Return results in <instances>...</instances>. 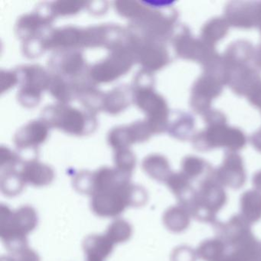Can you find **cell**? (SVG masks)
<instances>
[{
  "instance_id": "603a6c76",
  "label": "cell",
  "mask_w": 261,
  "mask_h": 261,
  "mask_svg": "<svg viewBox=\"0 0 261 261\" xmlns=\"http://www.w3.org/2000/svg\"><path fill=\"white\" fill-rule=\"evenodd\" d=\"M133 141L135 143H144L150 138L152 133L146 120H137L128 125Z\"/></svg>"
},
{
  "instance_id": "5bb4252c",
  "label": "cell",
  "mask_w": 261,
  "mask_h": 261,
  "mask_svg": "<svg viewBox=\"0 0 261 261\" xmlns=\"http://www.w3.org/2000/svg\"><path fill=\"white\" fill-rule=\"evenodd\" d=\"M132 102V87L127 85H118L108 93H105L103 111L111 115H117L125 111Z\"/></svg>"
},
{
  "instance_id": "484cf974",
  "label": "cell",
  "mask_w": 261,
  "mask_h": 261,
  "mask_svg": "<svg viewBox=\"0 0 261 261\" xmlns=\"http://www.w3.org/2000/svg\"><path fill=\"white\" fill-rule=\"evenodd\" d=\"M108 6L109 4L107 1H94V2H87L86 8L91 14L101 16L108 11Z\"/></svg>"
},
{
  "instance_id": "f1b7e54d",
  "label": "cell",
  "mask_w": 261,
  "mask_h": 261,
  "mask_svg": "<svg viewBox=\"0 0 261 261\" xmlns=\"http://www.w3.org/2000/svg\"><path fill=\"white\" fill-rule=\"evenodd\" d=\"M256 261H261V253L260 255H259V256H258L257 259H256Z\"/></svg>"
},
{
  "instance_id": "5b68a950",
  "label": "cell",
  "mask_w": 261,
  "mask_h": 261,
  "mask_svg": "<svg viewBox=\"0 0 261 261\" xmlns=\"http://www.w3.org/2000/svg\"><path fill=\"white\" fill-rule=\"evenodd\" d=\"M56 18L51 13L50 3H42L33 13L22 15L15 24V34L23 41L35 37H44L51 29Z\"/></svg>"
},
{
  "instance_id": "2e32d148",
  "label": "cell",
  "mask_w": 261,
  "mask_h": 261,
  "mask_svg": "<svg viewBox=\"0 0 261 261\" xmlns=\"http://www.w3.org/2000/svg\"><path fill=\"white\" fill-rule=\"evenodd\" d=\"M240 215L250 224L261 220V192L247 190L240 199Z\"/></svg>"
},
{
  "instance_id": "4fadbf2b",
  "label": "cell",
  "mask_w": 261,
  "mask_h": 261,
  "mask_svg": "<svg viewBox=\"0 0 261 261\" xmlns=\"http://www.w3.org/2000/svg\"><path fill=\"white\" fill-rule=\"evenodd\" d=\"M215 177L222 186L233 189H241L246 181V173L242 162L237 157L227 159L215 174Z\"/></svg>"
},
{
  "instance_id": "e0dca14e",
  "label": "cell",
  "mask_w": 261,
  "mask_h": 261,
  "mask_svg": "<svg viewBox=\"0 0 261 261\" xmlns=\"http://www.w3.org/2000/svg\"><path fill=\"white\" fill-rule=\"evenodd\" d=\"M228 247L219 238H211L202 241L196 250V255L204 261H220L224 257Z\"/></svg>"
},
{
  "instance_id": "3957f363",
  "label": "cell",
  "mask_w": 261,
  "mask_h": 261,
  "mask_svg": "<svg viewBox=\"0 0 261 261\" xmlns=\"http://www.w3.org/2000/svg\"><path fill=\"white\" fill-rule=\"evenodd\" d=\"M100 62L90 67L88 77L96 85L117 80L130 71L136 64L132 51L124 43L113 49Z\"/></svg>"
},
{
  "instance_id": "52a82bcc",
  "label": "cell",
  "mask_w": 261,
  "mask_h": 261,
  "mask_svg": "<svg viewBox=\"0 0 261 261\" xmlns=\"http://www.w3.org/2000/svg\"><path fill=\"white\" fill-rule=\"evenodd\" d=\"M126 29L116 24H102L83 29V48H105L111 50L124 43Z\"/></svg>"
},
{
  "instance_id": "277c9868",
  "label": "cell",
  "mask_w": 261,
  "mask_h": 261,
  "mask_svg": "<svg viewBox=\"0 0 261 261\" xmlns=\"http://www.w3.org/2000/svg\"><path fill=\"white\" fill-rule=\"evenodd\" d=\"M133 103L146 114L145 120L152 134H158L164 129L167 116L166 103L153 88L133 89Z\"/></svg>"
},
{
  "instance_id": "9c48e42d",
  "label": "cell",
  "mask_w": 261,
  "mask_h": 261,
  "mask_svg": "<svg viewBox=\"0 0 261 261\" xmlns=\"http://www.w3.org/2000/svg\"><path fill=\"white\" fill-rule=\"evenodd\" d=\"M45 51L82 49L83 28L65 25L51 29L43 37Z\"/></svg>"
},
{
  "instance_id": "d4e9b609",
  "label": "cell",
  "mask_w": 261,
  "mask_h": 261,
  "mask_svg": "<svg viewBox=\"0 0 261 261\" xmlns=\"http://www.w3.org/2000/svg\"><path fill=\"white\" fill-rule=\"evenodd\" d=\"M19 85V79L15 70H1L0 72V91L1 94L10 91Z\"/></svg>"
},
{
  "instance_id": "6da1fadb",
  "label": "cell",
  "mask_w": 261,
  "mask_h": 261,
  "mask_svg": "<svg viewBox=\"0 0 261 261\" xmlns=\"http://www.w3.org/2000/svg\"><path fill=\"white\" fill-rule=\"evenodd\" d=\"M95 114L81 110L67 103H56L48 105L41 112V120L50 129H57L68 135L85 137L97 129Z\"/></svg>"
},
{
  "instance_id": "ffe728a7",
  "label": "cell",
  "mask_w": 261,
  "mask_h": 261,
  "mask_svg": "<svg viewBox=\"0 0 261 261\" xmlns=\"http://www.w3.org/2000/svg\"><path fill=\"white\" fill-rule=\"evenodd\" d=\"M87 2L83 1H55L50 3V9L54 17H64L77 14L86 8Z\"/></svg>"
},
{
  "instance_id": "7a4b0ae2",
  "label": "cell",
  "mask_w": 261,
  "mask_h": 261,
  "mask_svg": "<svg viewBox=\"0 0 261 261\" xmlns=\"http://www.w3.org/2000/svg\"><path fill=\"white\" fill-rule=\"evenodd\" d=\"M227 194L215 174L201 180L189 202L183 206L191 216L201 222L215 224L218 212L227 203Z\"/></svg>"
},
{
  "instance_id": "4316f807",
  "label": "cell",
  "mask_w": 261,
  "mask_h": 261,
  "mask_svg": "<svg viewBox=\"0 0 261 261\" xmlns=\"http://www.w3.org/2000/svg\"><path fill=\"white\" fill-rule=\"evenodd\" d=\"M253 186L256 190L261 192V171L255 174L253 178Z\"/></svg>"
},
{
  "instance_id": "44dd1931",
  "label": "cell",
  "mask_w": 261,
  "mask_h": 261,
  "mask_svg": "<svg viewBox=\"0 0 261 261\" xmlns=\"http://www.w3.org/2000/svg\"><path fill=\"white\" fill-rule=\"evenodd\" d=\"M190 213L189 211L180 205L173 207L168 214L167 222L172 230L176 232H181L189 227L191 221Z\"/></svg>"
},
{
  "instance_id": "d6986e66",
  "label": "cell",
  "mask_w": 261,
  "mask_h": 261,
  "mask_svg": "<svg viewBox=\"0 0 261 261\" xmlns=\"http://www.w3.org/2000/svg\"><path fill=\"white\" fill-rule=\"evenodd\" d=\"M116 12L122 17L129 19L130 22L137 20L144 13L147 6L144 3L137 1H115L114 3Z\"/></svg>"
},
{
  "instance_id": "30bf717a",
  "label": "cell",
  "mask_w": 261,
  "mask_h": 261,
  "mask_svg": "<svg viewBox=\"0 0 261 261\" xmlns=\"http://www.w3.org/2000/svg\"><path fill=\"white\" fill-rule=\"evenodd\" d=\"M49 130V126L41 119L31 120L16 131L13 142L20 150H36L46 141Z\"/></svg>"
},
{
  "instance_id": "9a60e30c",
  "label": "cell",
  "mask_w": 261,
  "mask_h": 261,
  "mask_svg": "<svg viewBox=\"0 0 261 261\" xmlns=\"http://www.w3.org/2000/svg\"><path fill=\"white\" fill-rule=\"evenodd\" d=\"M47 91L57 103L69 105L76 99L75 83L59 74H51Z\"/></svg>"
},
{
  "instance_id": "ba28073f",
  "label": "cell",
  "mask_w": 261,
  "mask_h": 261,
  "mask_svg": "<svg viewBox=\"0 0 261 261\" xmlns=\"http://www.w3.org/2000/svg\"><path fill=\"white\" fill-rule=\"evenodd\" d=\"M213 225L216 238L221 240L229 250L241 247L255 238L251 224L240 214L233 215L225 222L217 221Z\"/></svg>"
},
{
  "instance_id": "ac0fdd59",
  "label": "cell",
  "mask_w": 261,
  "mask_h": 261,
  "mask_svg": "<svg viewBox=\"0 0 261 261\" xmlns=\"http://www.w3.org/2000/svg\"><path fill=\"white\" fill-rule=\"evenodd\" d=\"M108 143L116 151L128 149L134 144L128 125L112 128L108 135Z\"/></svg>"
},
{
  "instance_id": "7402d4cb",
  "label": "cell",
  "mask_w": 261,
  "mask_h": 261,
  "mask_svg": "<svg viewBox=\"0 0 261 261\" xmlns=\"http://www.w3.org/2000/svg\"><path fill=\"white\" fill-rule=\"evenodd\" d=\"M22 53L29 59L40 57L45 51L43 37H35L22 42Z\"/></svg>"
},
{
  "instance_id": "8fae6325",
  "label": "cell",
  "mask_w": 261,
  "mask_h": 261,
  "mask_svg": "<svg viewBox=\"0 0 261 261\" xmlns=\"http://www.w3.org/2000/svg\"><path fill=\"white\" fill-rule=\"evenodd\" d=\"M19 88L43 92L48 89L51 73L39 65H25L16 69Z\"/></svg>"
},
{
  "instance_id": "83f0119b",
  "label": "cell",
  "mask_w": 261,
  "mask_h": 261,
  "mask_svg": "<svg viewBox=\"0 0 261 261\" xmlns=\"http://www.w3.org/2000/svg\"><path fill=\"white\" fill-rule=\"evenodd\" d=\"M220 261H241V259L238 258V256H237L235 253H233V252H230L229 250L227 252V254L224 256V257Z\"/></svg>"
},
{
  "instance_id": "7c38bea8",
  "label": "cell",
  "mask_w": 261,
  "mask_h": 261,
  "mask_svg": "<svg viewBox=\"0 0 261 261\" xmlns=\"http://www.w3.org/2000/svg\"><path fill=\"white\" fill-rule=\"evenodd\" d=\"M75 83L76 99L82 103L85 110L95 114L103 111L105 93L97 88V85L86 76Z\"/></svg>"
},
{
  "instance_id": "8992f818",
  "label": "cell",
  "mask_w": 261,
  "mask_h": 261,
  "mask_svg": "<svg viewBox=\"0 0 261 261\" xmlns=\"http://www.w3.org/2000/svg\"><path fill=\"white\" fill-rule=\"evenodd\" d=\"M48 65L50 73L73 82L86 77L89 71L85 56L79 49L55 51L48 59Z\"/></svg>"
},
{
  "instance_id": "cb8c5ba5",
  "label": "cell",
  "mask_w": 261,
  "mask_h": 261,
  "mask_svg": "<svg viewBox=\"0 0 261 261\" xmlns=\"http://www.w3.org/2000/svg\"><path fill=\"white\" fill-rule=\"evenodd\" d=\"M42 93L33 90L19 88L17 94L18 102L25 108H34L42 100Z\"/></svg>"
}]
</instances>
